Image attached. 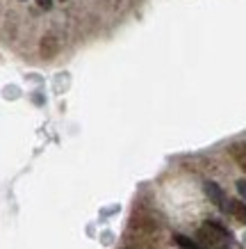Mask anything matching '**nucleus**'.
I'll return each instance as SVG.
<instances>
[{
  "instance_id": "39448f33",
  "label": "nucleus",
  "mask_w": 246,
  "mask_h": 249,
  "mask_svg": "<svg viewBox=\"0 0 246 249\" xmlns=\"http://www.w3.org/2000/svg\"><path fill=\"white\" fill-rule=\"evenodd\" d=\"M173 240L178 242V245H180V247H182V249H203V247H198L196 242H192V240H189V238H185V235H176Z\"/></svg>"
},
{
  "instance_id": "0eeeda50",
  "label": "nucleus",
  "mask_w": 246,
  "mask_h": 249,
  "mask_svg": "<svg viewBox=\"0 0 246 249\" xmlns=\"http://www.w3.org/2000/svg\"><path fill=\"white\" fill-rule=\"evenodd\" d=\"M37 2L41 9H50V5H52V0H37Z\"/></svg>"
},
{
  "instance_id": "423d86ee",
  "label": "nucleus",
  "mask_w": 246,
  "mask_h": 249,
  "mask_svg": "<svg viewBox=\"0 0 246 249\" xmlns=\"http://www.w3.org/2000/svg\"><path fill=\"white\" fill-rule=\"evenodd\" d=\"M237 190H239V195L246 199V181H237Z\"/></svg>"
},
{
  "instance_id": "f03ea898",
  "label": "nucleus",
  "mask_w": 246,
  "mask_h": 249,
  "mask_svg": "<svg viewBox=\"0 0 246 249\" xmlns=\"http://www.w3.org/2000/svg\"><path fill=\"white\" fill-rule=\"evenodd\" d=\"M205 195H208V196H210V201H212V204H216L219 208H226V204H228V201H226L224 190L219 188L216 183H212V181L205 183Z\"/></svg>"
},
{
  "instance_id": "20e7f679",
  "label": "nucleus",
  "mask_w": 246,
  "mask_h": 249,
  "mask_svg": "<svg viewBox=\"0 0 246 249\" xmlns=\"http://www.w3.org/2000/svg\"><path fill=\"white\" fill-rule=\"evenodd\" d=\"M232 156L237 158V162H242L246 169V146L244 144H237V146H232Z\"/></svg>"
},
{
  "instance_id": "f257e3e1",
  "label": "nucleus",
  "mask_w": 246,
  "mask_h": 249,
  "mask_svg": "<svg viewBox=\"0 0 246 249\" xmlns=\"http://www.w3.org/2000/svg\"><path fill=\"white\" fill-rule=\"evenodd\" d=\"M198 238L212 249H228V242H230V233L216 222H205L198 231Z\"/></svg>"
},
{
  "instance_id": "7ed1b4c3",
  "label": "nucleus",
  "mask_w": 246,
  "mask_h": 249,
  "mask_svg": "<svg viewBox=\"0 0 246 249\" xmlns=\"http://www.w3.org/2000/svg\"><path fill=\"white\" fill-rule=\"evenodd\" d=\"M228 211H230L232 215L239 219V222H244V224H246V204H244V201H230Z\"/></svg>"
}]
</instances>
